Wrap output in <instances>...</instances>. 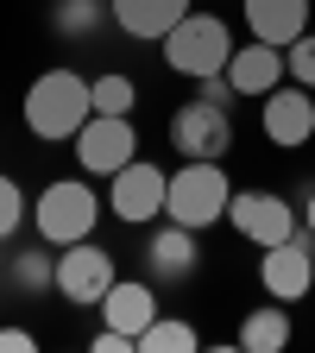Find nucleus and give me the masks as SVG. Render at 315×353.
Segmentation results:
<instances>
[{
  "mask_svg": "<svg viewBox=\"0 0 315 353\" xmlns=\"http://www.w3.org/2000/svg\"><path fill=\"white\" fill-rule=\"evenodd\" d=\"M284 76H296L309 95H315V32H303L296 44H284Z\"/></svg>",
  "mask_w": 315,
  "mask_h": 353,
  "instance_id": "obj_21",
  "label": "nucleus"
},
{
  "mask_svg": "<svg viewBox=\"0 0 315 353\" xmlns=\"http://www.w3.org/2000/svg\"><path fill=\"white\" fill-rule=\"evenodd\" d=\"M258 284L272 303H303L315 290V234L296 228L278 246H258Z\"/></svg>",
  "mask_w": 315,
  "mask_h": 353,
  "instance_id": "obj_5",
  "label": "nucleus"
},
{
  "mask_svg": "<svg viewBox=\"0 0 315 353\" xmlns=\"http://www.w3.org/2000/svg\"><path fill=\"white\" fill-rule=\"evenodd\" d=\"M190 13V0H114V26L126 38H164Z\"/></svg>",
  "mask_w": 315,
  "mask_h": 353,
  "instance_id": "obj_16",
  "label": "nucleus"
},
{
  "mask_svg": "<svg viewBox=\"0 0 315 353\" xmlns=\"http://www.w3.org/2000/svg\"><path fill=\"white\" fill-rule=\"evenodd\" d=\"M234 347H246V353H284L290 347V309L278 303V309H252V316L240 322V334H234Z\"/></svg>",
  "mask_w": 315,
  "mask_h": 353,
  "instance_id": "obj_17",
  "label": "nucleus"
},
{
  "mask_svg": "<svg viewBox=\"0 0 315 353\" xmlns=\"http://www.w3.org/2000/svg\"><path fill=\"white\" fill-rule=\"evenodd\" d=\"M114 284V252H101L95 240H76V246H57V272H51V290L76 309H95Z\"/></svg>",
  "mask_w": 315,
  "mask_h": 353,
  "instance_id": "obj_7",
  "label": "nucleus"
},
{
  "mask_svg": "<svg viewBox=\"0 0 315 353\" xmlns=\"http://www.w3.org/2000/svg\"><path fill=\"white\" fill-rule=\"evenodd\" d=\"M70 145H76V164L88 176H114L120 164L139 158V126H132V114H88Z\"/></svg>",
  "mask_w": 315,
  "mask_h": 353,
  "instance_id": "obj_6",
  "label": "nucleus"
},
{
  "mask_svg": "<svg viewBox=\"0 0 315 353\" xmlns=\"http://www.w3.org/2000/svg\"><path fill=\"white\" fill-rule=\"evenodd\" d=\"M303 228L315 234V190H309V202H303Z\"/></svg>",
  "mask_w": 315,
  "mask_h": 353,
  "instance_id": "obj_26",
  "label": "nucleus"
},
{
  "mask_svg": "<svg viewBox=\"0 0 315 353\" xmlns=\"http://www.w3.org/2000/svg\"><path fill=\"white\" fill-rule=\"evenodd\" d=\"M145 265H152V278L183 284V278L196 272V228H183V221H170V214H164V228L145 240Z\"/></svg>",
  "mask_w": 315,
  "mask_h": 353,
  "instance_id": "obj_14",
  "label": "nucleus"
},
{
  "mask_svg": "<svg viewBox=\"0 0 315 353\" xmlns=\"http://www.w3.org/2000/svg\"><path fill=\"white\" fill-rule=\"evenodd\" d=\"M265 139L272 145H284V152H296L303 139H315V95L296 82V88H272L265 95Z\"/></svg>",
  "mask_w": 315,
  "mask_h": 353,
  "instance_id": "obj_11",
  "label": "nucleus"
},
{
  "mask_svg": "<svg viewBox=\"0 0 315 353\" xmlns=\"http://www.w3.org/2000/svg\"><path fill=\"white\" fill-rule=\"evenodd\" d=\"M164 190H170L164 164L132 158V164H120L108 176V208H114V221H126V228H145V221L164 214Z\"/></svg>",
  "mask_w": 315,
  "mask_h": 353,
  "instance_id": "obj_8",
  "label": "nucleus"
},
{
  "mask_svg": "<svg viewBox=\"0 0 315 353\" xmlns=\"http://www.w3.org/2000/svg\"><path fill=\"white\" fill-rule=\"evenodd\" d=\"M51 272H57L51 252H19V259H13V278H19L26 290H44V284H51Z\"/></svg>",
  "mask_w": 315,
  "mask_h": 353,
  "instance_id": "obj_22",
  "label": "nucleus"
},
{
  "mask_svg": "<svg viewBox=\"0 0 315 353\" xmlns=\"http://www.w3.org/2000/svg\"><path fill=\"white\" fill-rule=\"evenodd\" d=\"M227 57H234V32H227V19H214V13H183L170 32H164V63L176 70V76H221L227 70Z\"/></svg>",
  "mask_w": 315,
  "mask_h": 353,
  "instance_id": "obj_4",
  "label": "nucleus"
},
{
  "mask_svg": "<svg viewBox=\"0 0 315 353\" xmlns=\"http://www.w3.org/2000/svg\"><path fill=\"white\" fill-rule=\"evenodd\" d=\"M227 221H234V234L252 240V246H278V240L296 234V208H290L278 190H234Z\"/></svg>",
  "mask_w": 315,
  "mask_h": 353,
  "instance_id": "obj_10",
  "label": "nucleus"
},
{
  "mask_svg": "<svg viewBox=\"0 0 315 353\" xmlns=\"http://www.w3.org/2000/svg\"><path fill=\"white\" fill-rule=\"evenodd\" d=\"M108 13H114V7H101V0H63V7H57V32H70V38H76V32H95Z\"/></svg>",
  "mask_w": 315,
  "mask_h": 353,
  "instance_id": "obj_20",
  "label": "nucleus"
},
{
  "mask_svg": "<svg viewBox=\"0 0 315 353\" xmlns=\"http://www.w3.org/2000/svg\"><path fill=\"white\" fill-rule=\"evenodd\" d=\"M95 309L108 316V328H120V334H132V341H139V334L164 316L158 296H152V284H139V278H114V284H108V296H101Z\"/></svg>",
  "mask_w": 315,
  "mask_h": 353,
  "instance_id": "obj_13",
  "label": "nucleus"
},
{
  "mask_svg": "<svg viewBox=\"0 0 315 353\" xmlns=\"http://www.w3.org/2000/svg\"><path fill=\"white\" fill-rule=\"evenodd\" d=\"M88 95H95V114H132V101H139V82L120 76V70H108V76L88 82Z\"/></svg>",
  "mask_w": 315,
  "mask_h": 353,
  "instance_id": "obj_19",
  "label": "nucleus"
},
{
  "mask_svg": "<svg viewBox=\"0 0 315 353\" xmlns=\"http://www.w3.org/2000/svg\"><path fill=\"white\" fill-rule=\"evenodd\" d=\"M227 82H234V95H272V88L284 82V51L278 44H265V38H252V44H234V57H227Z\"/></svg>",
  "mask_w": 315,
  "mask_h": 353,
  "instance_id": "obj_12",
  "label": "nucleus"
},
{
  "mask_svg": "<svg viewBox=\"0 0 315 353\" xmlns=\"http://www.w3.org/2000/svg\"><path fill=\"white\" fill-rule=\"evenodd\" d=\"M240 13H246V26H252V38H265V44H296L303 32H309V0H240Z\"/></svg>",
  "mask_w": 315,
  "mask_h": 353,
  "instance_id": "obj_15",
  "label": "nucleus"
},
{
  "mask_svg": "<svg viewBox=\"0 0 315 353\" xmlns=\"http://www.w3.org/2000/svg\"><path fill=\"white\" fill-rule=\"evenodd\" d=\"M234 145V120L214 101H183L170 114V152L176 158H227Z\"/></svg>",
  "mask_w": 315,
  "mask_h": 353,
  "instance_id": "obj_9",
  "label": "nucleus"
},
{
  "mask_svg": "<svg viewBox=\"0 0 315 353\" xmlns=\"http://www.w3.org/2000/svg\"><path fill=\"white\" fill-rule=\"evenodd\" d=\"M101 221V196L82 183V176H57V183H44L38 202H32V228L44 246H76L95 234Z\"/></svg>",
  "mask_w": 315,
  "mask_h": 353,
  "instance_id": "obj_3",
  "label": "nucleus"
},
{
  "mask_svg": "<svg viewBox=\"0 0 315 353\" xmlns=\"http://www.w3.org/2000/svg\"><path fill=\"white\" fill-rule=\"evenodd\" d=\"M0 353H38V341L26 328H0Z\"/></svg>",
  "mask_w": 315,
  "mask_h": 353,
  "instance_id": "obj_25",
  "label": "nucleus"
},
{
  "mask_svg": "<svg viewBox=\"0 0 315 353\" xmlns=\"http://www.w3.org/2000/svg\"><path fill=\"white\" fill-rule=\"evenodd\" d=\"M196 101L227 108V101H234V82H227V70H221V76H196Z\"/></svg>",
  "mask_w": 315,
  "mask_h": 353,
  "instance_id": "obj_24",
  "label": "nucleus"
},
{
  "mask_svg": "<svg viewBox=\"0 0 315 353\" xmlns=\"http://www.w3.org/2000/svg\"><path fill=\"white\" fill-rule=\"evenodd\" d=\"M202 347V334L190 328V322H170V316H158L145 334H139V353H196Z\"/></svg>",
  "mask_w": 315,
  "mask_h": 353,
  "instance_id": "obj_18",
  "label": "nucleus"
},
{
  "mask_svg": "<svg viewBox=\"0 0 315 353\" xmlns=\"http://www.w3.org/2000/svg\"><path fill=\"white\" fill-rule=\"evenodd\" d=\"M26 208H32V202H26V190L13 183V176H0V240H7L19 221H26Z\"/></svg>",
  "mask_w": 315,
  "mask_h": 353,
  "instance_id": "obj_23",
  "label": "nucleus"
},
{
  "mask_svg": "<svg viewBox=\"0 0 315 353\" xmlns=\"http://www.w3.org/2000/svg\"><path fill=\"white\" fill-rule=\"evenodd\" d=\"M227 202H234V183L221 158H183L170 170V190H164V214L183 221V228H214V221H227Z\"/></svg>",
  "mask_w": 315,
  "mask_h": 353,
  "instance_id": "obj_2",
  "label": "nucleus"
},
{
  "mask_svg": "<svg viewBox=\"0 0 315 353\" xmlns=\"http://www.w3.org/2000/svg\"><path fill=\"white\" fill-rule=\"evenodd\" d=\"M88 114H95V95H88V76H76V70H44L26 88V132L32 139L63 145V139L82 132Z\"/></svg>",
  "mask_w": 315,
  "mask_h": 353,
  "instance_id": "obj_1",
  "label": "nucleus"
}]
</instances>
